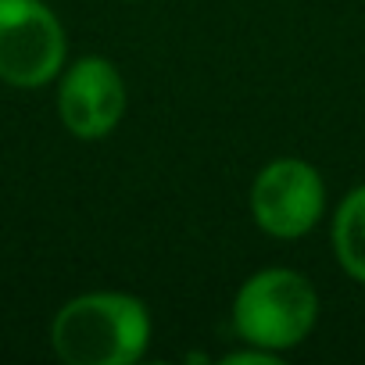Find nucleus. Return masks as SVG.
<instances>
[{
	"mask_svg": "<svg viewBox=\"0 0 365 365\" xmlns=\"http://www.w3.org/2000/svg\"><path fill=\"white\" fill-rule=\"evenodd\" d=\"M65 65V29L43 0H0V79L36 90Z\"/></svg>",
	"mask_w": 365,
	"mask_h": 365,
	"instance_id": "nucleus-3",
	"label": "nucleus"
},
{
	"mask_svg": "<svg viewBox=\"0 0 365 365\" xmlns=\"http://www.w3.org/2000/svg\"><path fill=\"white\" fill-rule=\"evenodd\" d=\"M326 212V187L315 165L301 158L269 161L251 182V215L276 240H297Z\"/></svg>",
	"mask_w": 365,
	"mask_h": 365,
	"instance_id": "nucleus-4",
	"label": "nucleus"
},
{
	"mask_svg": "<svg viewBox=\"0 0 365 365\" xmlns=\"http://www.w3.org/2000/svg\"><path fill=\"white\" fill-rule=\"evenodd\" d=\"M279 354H272V351H265V347H255V344H247L244 351H233V354H226L222 361H230V365H272Z\"/></svg>",
	"mask_w": 365,
	"mask_h": 365,
	"instance_id": "nucleus-7",
	"label": "nucleus"
},
{
	"mask_svg": "<svg viewBox=\"0 0 365 365\" xmlns=\"http://www.w3.org/2000/svg\"><path fill=\"white\" fill-rule=\"evenodd\" d=\"M333 255L340 262V269L365 283V182L354 187L340 208H336V219H333Z\"/></svg>",
	"mask_w": 365,
	"mask_h": 365,
	"instance_id": "nucleus-6",
	"label": "nucleus"
},
{
	"mask_svg": "<svg viewBox=\"0 0 365 365\" xmlns=\"http://www.w3.org/2000/svg\"><path fill=\"white\" fill-rule=\"evenodd\" d=\"M147 344V304L118 290L79 294L65 301L51 322V347L65 365H133Z\"/></svg>",
	"mask_w": 365,
	"mask_h": 365,
	"instance_id": "nucleus-1",
	"label": "nucleus"
},
{
	"mask_svg": "<svg viewBox=\"0 0 365 365\" xmlns=\"http://www.w3.org/2000/svg\"><path fill=\"white\" fill-rule=\"evenodd\" d=\"M58 115L79 140H104L125 115V83L108 58H79L58 86Z\"/></svg>",
	"mask_w": 365,
	"mask_h": 365,
	"instance_id": "nucleus-5",
	"label": "nucleus"
},
{
	"mask_svg": "<svg viewBox=\"0 0 365 365\" xmlns=\"http://www.w3.org/2000/svg\"><path fill=\"white\" fill-rule=\"evenodd\" d=\"M319 294L294 269H262L255 272L233 301V329L244 344L283 354L315 329Z\"/></svg>",
	"mask_w": 365,
	"mask_h": 365,
	"instance_id": "nucleus-2",
	"label": "nucleus"
}]
</instances>
